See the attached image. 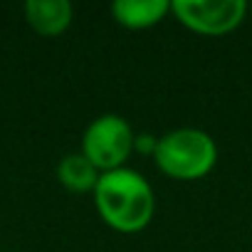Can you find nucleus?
Here are the masks:
<instances>
[{
    "label": "nucleus",
    "mask_w": 252,
    "mask_h": 252,
    "mask_svg": "<svg viewBox=\"0 0 252 252\" xmlns=\"http://www.w3.org/2000/svg\"><path fill=\"white\" fill-rule=\"evenodd\" d=\"M94 208L111 230L134 235L151 225L156 215V193L139 171L124 166L99 176Z\"/></svg>",
    "instance_id": "nucleus-1"
},
{
    "label": "nucleus",
    "mask_w": 252,
    "mask_h": 252,
    "mask_svg": "<svg viewBox=\"0 0 252 252\" xmlns=\"http://www.w3.org/2000/svg\"><path fill=\"white\" fill-rule=\"evenodd\" d=\"M109 13L114 23L126 30H149L171 13V3L168 0H116Z\"/></svg>",
    "instance_id": "nucleus-6"
},
{
    "label": "nucleus",
    "mask_w": 252,
    "mask_h": 252,
    "mask_svg": "<svg viewBox=\"0 0 252 252\" xmlns=\"http://www.w3.org/2000/svg\"><path fill=\"white\" fill-rule=\"evenodd\" d=\"M154 161L158 171L173 181H200L218 163V144L208 131L183 126V129H173L158 136Z\"/></svg>",
    "instance_id": "nucleus-2"
},
{
    "label": "nucleus",
    "mask_w": 252,
    "mask_h": 252,
    "mask_svg": "<svg viewBox=\"0 0 252 252\" xmlns=\"http://www.w3.org/2000/svg\"><path fill=\"white\" fill-rule=\"evenodd\" d=\"M134 129L131 124L119 114H101L89 121L82 136V154L89 163L99 171H116L124 168L134 154Z\"/></svg>",
    "instance_id": "nucleus-3"
},
{
    "label": "nucleus",
    "mask_w": 252,
    "mask_h": 252,
    "mask_svg": "<svg viewBox=\"0 0 252 252\" xmlns=\"http://www.w3.org/2000/svg\"><path fill=\"white\" fill-rule=\"evenodd\" d=\"M99 171L89 163V158L77 151V154H64L57 163V181L69 190V193H94L99 183Z\"/></svg>",
    "instance_id": "nucleus-7"
},
{
    "label": "nucleus",
    "mask_w": 252,
    "mask_h": 252,
    "mask_svg": "<svg viewBox=\"0 0 252 252\" xmlns=\"http://www.w3.org/2000/svg\"><path fill=\"white\" fill-rule=\"evenodd\" d=\"M171 13L195 35L222 37L245 23L250 5L245 0H173Z\"/></svg>",
    "instance_id": "nucleus-4"
},
{
    "label": "nucleus",
    "mask_w": 252,
    "mask_h": 252,
    "mask_svg": "<svg viewBox=\"0 0 252 252\" xmlns=\"http://www.w3.org/2000/svg\"><path fill=\"white\" fill-rule=\"evenodd\" d=\"M156 146H158V136L154 134H136L134 139V154H141V156H154L156 154Z\"/></svg>",
    "instance_id": "nucleus-8"
},
{
    "label": "nucleus",
    "mask_w": 252,
    "mask_h": 252,
    "mask_svg": "<svg viewBox=\"0 0 252 252\" xmlns=\"http://www.w3.org/2000/svg\"><path fill=\"white\" fill-rule=\"evenodd\" d=\"M23 10L28 25L42 37L64 35L74 20V8L69 0H28Z\"/></svg>",
    "instance_id": "nucleus-5"
},
{
    "label": "nucleus",
    "mask_w": 252,
    "mask_h": 252,
    "mask_svg": "<svg viewBox=\"0 0 252 252\" xmlns=\"http://www.w3.org/2000/svg\"><path fill=\"white\" fill-rule=\"evenodd\" d=\"M250 15H252V5H250Z\"/></svg>",
    "instance_id": "nucleus-9"
}]
</instances>
